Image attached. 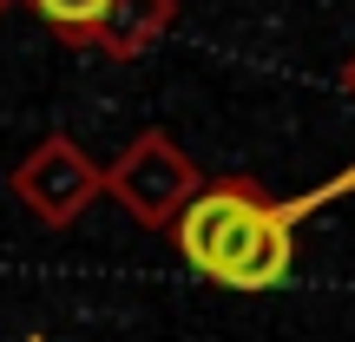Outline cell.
Wrapping results in <instances>:
<instances>
[{"label": "cell", "instance_id": "6", "mask_svg": "<svg viewBox=\"0 0 355 342\" xmlns=\"http://www.w3.org/2000/svg\"><path fill=\"white\" fill-rule=\"evenodd\" d=\"M343 92H349V99H355V53H349V60H343Z\"/></svg>", "mask_w": 355, "mask_h": 342}, {"label": "cell", "instance_id": "7", "mask_svg": "<svg viewBox=\"0 0 355 342\" xmlns=\"http://www.w3.org/2000/svg\"><path fill=\"white\" fill-rule=\"evenodd\" d=\"M7 7H20V0H0V13H7Z\"/></svg>", "mask_w": 355, "mask_h": 342}, {"label": "cell", "instance_id": "3", "mask_svg": "<svg viewBox=\"0 0 355 342\" xmlns=\"http://www.w3.org/2000/svg\"><path fill=\"white\" fill-rule=\"evenodd\" d=\"M198 185H204V171L178 152L171 132H139L105 165V198H119L145 230H171V217L198 198Z\"/></svg>", "mask_w": 355, "mask_h": 342}, {"label": "cell", "instance_id": "4", "mask_svg": "<svg viewBox=\"0 0 355 342\" xmlns=\"http://www.w3.org/2000/svg\"><path fill=\"white\" fill-rule=\"evenodd\" d=\"M13 198H20L40 224L66 230V224L86 217L92 198H105V165L86 158L66 132H46V139L20 158V171H13Z\"/></svg>", "mask_w": 355, "mask_h": 342}, {"label": "cell", "instance_id": "2", "mask_svg": "<svg viewBox=\"0 0 355 342\" xmlns=\"http://www.w3.org/2000/svg\"><path fill=\"white\" fill-rule=\"evenodd\" d=\"M46 20V33L60 46L105 53V60H139L171 33L178 0H26Z\"/></svg>", "mask_w": 355, "mask_h": 342}, {"label": "cell", "instance_id": "5", "mask_svg": "<svg viewBox=\"0 0 355 342\" xmlns=\"http://www.w3.org/2000/svg\"><path fill=\"white\" fill-rule=\"evenodd\" d=\"M343 191H355V165H349V171H336L329 185H316V191H303V198H283V204H290V217H296V224H303L309 211H322V204H336V198H343Z\"/></svg>", "mask_w": 355, "mask_h": 342}, {"label": "cell", "instance_id": "1", "mask_svg": "<svg viewBox=\"0 0 355 342\" xmlns=\"http://www.w3.org/2000/svg\"><path fill=\"white\" fill-rule=\"evenodd\" d=\"M165 237L217 290H277L296 264V217L257 178H204Z\"/></svg>", "mask_w": 355, "mask_h": 342}]
</instances>
